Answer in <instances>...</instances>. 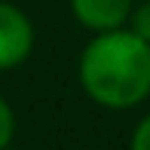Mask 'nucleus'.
<instances>
[{
	"mask_svg": "<svg viewBox=\"0 0 150 150\" xmlns=\"http://www.w3.org/2000/svg\"><path fill=\"white\" fill-rule=\"evenodd\" d=\"M12 135H16V113H12V107L6 104L3 98H0V150L12 141Z\"/></svg>",
	"mask_w": 150,
	"mask_h": 150,
	"instance_id": "nucleus-5",
	"label": "nucleus"
},
{
	"mask_svg": "<svg viewBox=\"0 0 150 150\" xmlns=\"http://www.w3.org/2000/svg\"><path fill=\"white\" fill-rule=\"evenodd\" d=\"M135 0H71V12L92 34L126 28Z\"/></svg>",
	"mask_w": 150,
	"mask_h": 150,
	"instance_id": "nucleus-3",
	"label": "nucleus"
},
{
	"mask_svg": "<svg viewBox=\"0 0 150 150\" xmlns=\"http://www.w3.org/2000/svg\"><path fill=\"white\" fill-rule=\"evenodd\" d=\"M34 49V25L16 3L0 0V71L18 67Z\"/></svg>",
	"mask_w": 150,
	"mask_h": 150,
	"instance_id": "nucleus-2",
	"label": "nucleus"
},
{
	"mask_svg": "<svg viewBox=\"0 0 150 150\" xmlns=\"http://www.w3.org/2000/svg\"><path fill=\"white\" fill-rule=\"evenodd\" d=\"M129 31L138 34L141 40H147L150 43V0H144V3L132 6V12H129Z\"/></svg>",
	"mask_w": 150,
	"mask_h": 150,
	"instance_id": "nucleus-4",
	"label": "nucleus"
},
{
	"mask_svg": "<svg viewBox=\"0 0 150 150\" xmlns=\"http://www.w3.org/2000/svg\"><path fill=\"white\" fill-rule=\"evenodd\" d=\"M80 86L107 110L141 104L150 95V43L129 28L95 34L80 55Z\"/></svg>",
	"mask_w": 150,
	"mask_h": 150,
	"instance_id": "nucleus-1",
	"label": "nucleus"
},
{
	"mask_svg": "<svg viewBox=\"0 0 150 150\" xmlns=\"http://www.w3.org/2000/svg\"><path fill=\"white\" fill-rule=\"evenodd\" d=\"M132 147H135V150H150V113L135 126V132H132Z\"/></svg>",
	"mask_w": 150,
	"mask_h": 150,
	"instance_id": "nucleus-6",
	"label": "nucleus"
}]
</instances>
